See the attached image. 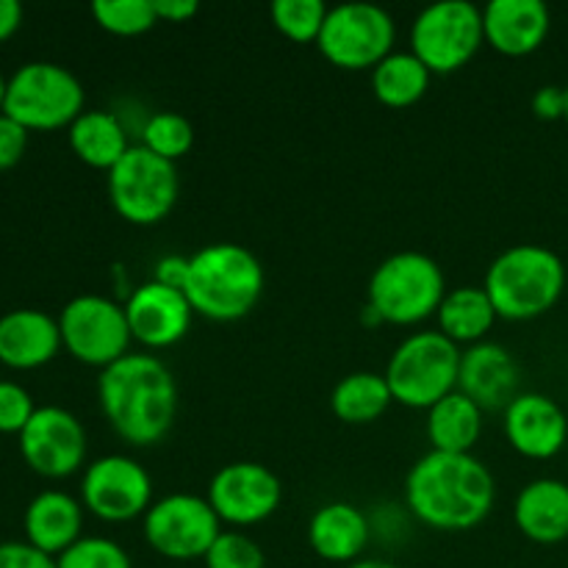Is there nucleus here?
Segmentation results:
<instances>
[{
    "label": "nucleus",
    "instance_id": "14",
    "mask_svg": "<svg viewBox=\"0 0 568 568\" xmlns=\"http://www.w3.org/2000/svg\"><path fill=\"white\" fill-rule=\"evenodd\" d=\"M209 505L220 521L233 527H253L270 519L283 503V486L272 469L255 460L227 464L211 477Z\"/></svg>",
    "mask_w": 568,
    "mask_h": 568
},
{
    "label": "nucleus",
    "instance_id": "36",
    "mask_svg": "<svg viewBox=\"0 0 568 568\" xmlns=\"http://www.w3.org/2000/svg\"><path fill=\"white\" fill-rule=\"evenodd\" d=\"M0 568H55V558L28 541H6L0 544Z\"/></svg>",
    "mask_w": 568,
    "mask_h": 568
},
{
    "label": "nucleus",
    "instance_id": "39",
    "mask_svg": "<svg viewBox=\"0 0 568 568\" xmlns=\"http://www.w3.org/2000/svg\"><path fill=\"white\" fill-rule=\"evenodd\" d=\"M159 22H186L200 11L194 0H153Z\"/></svg>",
    "mask_w": 568,
    "mask_h": 568
},
{
    "label": "nucleus",
    "instance_id": "18",
    "mask_svg": "<svg viewBox=\"0 0 568 568\" xmlns=\"http://www.w3.org/2000/svg\"><path fill=\"white\" fill-rule=\"evenodd\" d=\"M458 392L483 410H505L519 397V366L497 342L471 344L460 355Z\"/></svg>",
    "mask_w": 568,
    "mask_h": 568
},
{
    "label": "nucleus",
    "instance_id": "41",
    "mask_svg": "<svg viewBox=\"0 0 568 568\" xmlns=\"http://www.w3.org/2000/svg\"><path fill=\"white\" fill-rule=\"evenodd\" d=\"M347 568H399L397 564H388V560H377V558H361L355 564H349Z\"/></svg>",
    "mask_w": 568,
    "mask_h": 568
},
{
    "label": "nucleus",
    "instance_id": "30",
    "mask_svg": "<svg viewBox=\"0 0 568 568\" xmlns=\"http://www.w3.org/2000/svg\"><path fill=\"white\" fill-rule=\"evenodd\" d=\"M92 17L114 37H139L159 22L153 0H94Z\"/></svg>",
    "mask_w": 568,
    "mask_h": 568
},
{
    "label": "nucleus",
    "instance_id": "15",
    "mask_svg": "<svg viewBox=\"0 0 568 568\" xmlns=\"http://www.w3.org/2000/svg\"><path fill=\"white\" fill-rule=\"evenodd\" d=\"M17 438L22 460L31 466V471L50 480L75 475L87 460V430L75 414L59 405L37 408Z\"/></svg>",
    "mask_w": 568,
    "mask_h": 568
},
{
    "label": "nucleus",
    "instance_id": "5",
    "mask_svg": "<svg viewBox=\"0 0 568 568\" xmlns=\"http://www.w3.org/2000/svg\"><path fill=\"white\" fill-rule=\"evenodd\" d=\"M447 297V281L436 258L416 250L394 253L372 272L369 311L375 322L388 325H419L438 314Z\"/></svg>",
    "mask_w": 568,
    "mask_h": 568
},
{
    "label": "nucleus",
    "instance_id": "27",
    "mask_svg": "<svg viewBox=\"0 0 568 568\" xmlns=\"http://www.w3.org/2000/svg\"><path fill=\"white\" fill-rule=\"evenodd\" d=\"M433 72L410 50H394L372 70V92L388 109H408L430 89Z\"/></svg>",
    "mask_w": 568,
    "mask_h": 568
},
{
    "label": "nucleus",
    "instance_id": "25",
    "mask_svg": "<svg viewBox=\"0 0 568 568\" xmlns=\"http://www.w3.org/2000/svg\"><path fill=\"white\" fill-rule=\"evenodd\" d=\"M483 414L466 394H447L427 410V442L436 453H471L483 436Z\"/></svg>",
    "mask_w": 568,
    "mask_h": 568
},
{
    "label": "nucleus",
    "instance_id": "32",
    "mask_svg": "<svg viewBox=\"0 0 568 568\" xmlns=\"http://www.w3.org/2000/svg\"><path fill=\"white\" fill-rule=\"evenodd\" d=\"M55 568H133L131 555L111 538L87 536L55 558Z\"/></svg>",
    "mask_w": 568,
    "mask_h": 568
},
{
    "label": "nucleus",
    "instance_id": "10",
    "mask_svg": "<svg viewBox=\"0 0 568 568\" xmlns=\"http://www.w3.org/2000/svg\"><path fill=\"white\" fill-rule=\"evenodd\" d=\"M397 26L386 9L375 3L333 6L325 17L316 48L338 70H375L394 53Z\"/></svg>",
    "mask_w": 568,
    "mask_h": 568
},
{
    "label": "nucleus",
    "instance_id": "43",
    "mask_svg": "<svg viewBox=\"0 0 568 568\" xmlns=\"http://www.w3.org/2000/svg\"><path fill=\"white\" fill-rule=\"evenodd\" d=\"M564 120L568 122V83H566V116H564Z\"/></svg>",
    "mask_w": 568,
    "mask_h": 568
},
{
    "label": "nucleus",
    "instance_id": "16",
    "mask_svg": "<svg viewBox=\"0 0 568 568\" xmlns=\"http://www.w3.org/2000/svg\"><path fill=\"white\" fill-rule=\"evenodd\" d=\"M131 336L150 349H164L181 342L192 327L194 308L181 288L148 281L131 292L125 303Z\"/></svg>",
    "mask_w": 568,
    "mask_h": 568
},
{
    "label": "nucleus",
    "instance_id": "34",
    "mask_svg": "<svg viewBox=\"0 0 568 568\" xmlns=\"http://www.w3.org/2000/svg\"><path fill=\"white\" fill-rule=\"evenodd\" d=\"M33 414H37V405L28 388L14 381H0V433L20 436Z\"/></svg>",
    "mask_w": 568,
    "mask_h": 568
},
{
    "label": "nucleus",
    "instance_id": "29",
    "mask_svg": "<svg viewBox=\"0 0 568 568\" xmlns=\"http://www.w3.org/2000/svg\"><path fill=\"white\" fill-rule=\"evenodd\" d=\"M142 148L175 164L194 148L192 122L178 111H159V114L148 116L142 128Z\"/></svg>",
    "mask_w": 568,
    "mask_h": 568
},
{
    "label": "nucleus",
    "instance_id": "42",
    "mask_svg": "<svg viewBox=\"0 0 568 568\" xmlns=\"http://www.w3.org/2000/svg\"><path fill=\"white\" fill-rule=\"evenodd\" d=\"M6 89H9V78L0 72V114H3V103H6Z\"/></svg>",
    "mask_w": 568,
    "mask_h": 568
},
{
    "label": "nucleus",
    "instance_id": "21",
    "mask_svg": "<svg viewBox=\"0 0 568 568\" xmlns=\"http://www.w3.org/2000/svg\"><path fill=\"white\" fill-rule=\"evenodd\" d=\"M372 538L364 510L349 503H327L311 516L308 544L327 564H355Z\"/></svg>",
    "mask_w": 568,
    "mask_h": 568
},
{
    "label": "nucleus",
    "instance_id": "12",
    "mask_svg": "<svg viewBox=\"0 0 568 568\" xmlns=\"http://www.w3.org/2000/svg\"><path fill=\"white\" fill-rule=\"evenodd\" d=\"M220 532V516L209 499L194 494L161 497L144 514V541L166 560L205 558Z\"/></svg>",
    "mask_w": 568,
    "mask_h": 568
},
{
    "label": "nucleus",
    "instance_id": "19",
    "mask_svg": "<svg viewBox=\"0 0 568 568\" xmlns=\"http://www.w3.org/2000/svg\"><path fill=\"white\" fill-rule=\"evenodd\" d=\"M552 17L541 0H491L483 9L486 42L503 55L536 53L549 37Z\"/></svg>",
    "mask_w": 568,
    "mask_h": 568
},
{
    "label": "nucleus",
    "instance_id": "8",
    "mask_svg": "<svg viewBox=\"0 0 568 568\" xmlns=\"http://www.w3.org/2000/svg\"><path fill=\"white\" fill-rule=\"evenodd\" d=\"M483 42V9L469 0H442L427 6L410 26V53L433 75L458 72L475 59Z\"/></svg>",
    "mask_w": 568,
    "mask_h": 568
},
{
    "label": "nucleus",
    "instance_id": "3",
    "mask_svg": "<svg viewBox=\"0 0 568 568\" xmlns=\"http://www.w3.org/2000/svg\"><path fill=\"white\" fill-rule=\"evenodd\" d=\"M264 283V266L247 247L214 242L189 255L183 294L194 314L211 322H236L258 305Z\"/></svg>",
    "mask_w": 568,
    "mask_h": 568
},
{
    "label": "nucleus",
    "instance_id": "23",
    "mask_svg": "<svg viewBox=\"0 0 568 568\" xmlns=\"http://www.w3.org/2000/svg\"><path fill=\"white\" fill-rule=\"evenodd\" d=\"M514 521L536 544H560L568 538V483L538 477L527 483L514 503Z\"/></svg>",
    "mask_w": 568,
    "mask_h": 568
},
{
    "label": "nucleus",
    "instance_id": "6",
    "mask_svg": "<svg viewBox=\"0 0 568 568\" xmlns=\"http://www.w3.org/2000/svg\"><path fill=\"white\" fill-rule=\"evenodd\" d=\"M460 347L442 331H422L397 344L386 366L394 403L430 410L438 399L458 392Z\"/></svg>",
    "mask_w": 568,
    "mask_h": 568
},
{
    "label": "nucleus",
    "instance_id": "17",
    "mask_svg": "<svg viewBox=\"0 0 568 568\" xmlns=\"http://www.w3.org/2000/svg\"><path fill=\"white\" fill-rule=\"evenodd\" d=\"M503 414L508 444L525 458L549 460L568 447V419L547 394H519Z\"/></svg>",
    "mask_w": 568,
    "mask_h": 568
},
{
    "label": "nucleus",
    "instance_id": "35",
    "mask_svg": "<svg viewBox=\"0 0 568 568\" xmlns=\"http://www.w3.org/2000/svg\"><path fill=\"white\" fill-rule=\"evenodd\" d=\"M28 136H31V131H26L9 114H0V172L20 164L28 150Z\"/></svg>",
    "mask_w": 568,
    "mask_h": 568
},
{
    "label": "nucleus",
    "instance_id": "20",
    "mask_svg": "<svg viewBox=\"0 0 568 568\" xmlns=\"http://www.w3.org/2000/svg\"><path fill=\"white\" fill-rule=\"evenodd\" d=\"M61 349L59 320L37 308H17L0 316V364L9 369H39Z\"/></svg>",
    "mask_w": 568,
    "mask_h": 568
},
{
    "label": "nucleus",
    "instance_id": "31",
    "mask_svg": "<svg viewBox=\"0 0 568 568\" xmlns=\"http://www.w3.org/2000/svg\"><path fill=\"white\" fill-rule=\"evenodd\" d=\"M327 11L331 9L322 0H275L272 3V22L286 39L308 44L320 39Z\"/></svg>",
    "mask_w": 568,
    "mask_h": 568
},
{
    "label": "nucleus",
    "instance_id": "33",
    "mask_svg": "<svg viewBox=\"0 0 568 568\" xmlns=\"http://www.w3.org/2000/svg\"><path fill=\"white\" fill-rule=\"evenodd\" d=\"M205 568H266V555L244 532H220L205 555Z\"/></svg>",
    "mask_w": 568,
    "mask_h": 568
},
{
    "label": "nucleus",
    "instance_id": "38",
    "mask_svg": "<svg viewBox=\"0 0 568 568\" xmlns=\"http://www.w3.org/2000/svg\"><path fill=\"white\" fill-rule=\"evenodd\" d=\"M186 272H189V258L186 255H166L155 264V275L153 281L164 283V286L172 288H181L183 292V283H186Z\"/></svg>",
    "mask_w": 568,
    "mask_h": 568
},
{
    "label": "nucleus",
    "instance_id": "13",
    "mask_svg": "<svg viewBox=\"0 0 568 568\" xmlns=\"http://www.w3.org/2000/svg\"><path fill=\"white\" fill-rule=\"evenodd\" d=\"M81 505L111 525L144 519L153 505V477L128 455H103L83 471Z\"/></svg>",
    "mask_w": 568,
    "mask_h": 568
},
{
    "label": "nucleus",
    "instance_id": "9",
    "mask_svg": "<svg viewBox=\"0 0 568 568\" xmlns=\"http://www.w3.org/2000/svg\"><path fill=\"white\" fill-rule=\"evenodd\" d=\"M181 194V178L172 161L133 144L109 172V200L131 225H155L166 220Z\"/></svg>",
    "mask_w": 568,
    "mask_h": 568
},
{
    "label": "nucleus",
    "instance_id": "26",
    "mask_svg": "<svg viewBox=\"0 0 568 568\" xmlns=\"http://www.w3.org/2000/svg\"><path fill=\"white\" fill-rule=\"evenodd\" d=\"M436 316L438 331L458 347L460 344L471 347V344L486 342V333L497 322V311H494L491 297L483 286H460L447 292Z\"/></svg>",
    "mask_w": 568,
    "mask_h": 568
},
{
    "label": "nucleus",
    "instance_id": "7",
    "mask_svg": "<svg viewBox=\"0 0 568 568\" xmlns=\"http://www.w3.org/2000/svg\"><path fill=\"white\" fill-rule=\"evenodd\" d=\"M87 92L75 72L53 61H28L9 78L3 114L26 131H59L83 114Z\"/></svg>",
    "mask_w": 568,
    "mask_h": 568
},
{
    "label": "nucleus",
    "instance_id": "28",
    "mask_svg": "<svg viewBox=\"0 0 568 568\" xmlns=\"http://www.w3.org/2000/svg\"><path fill=\"white\" fill-rule=\"evenodd\" d=\"M392 403L394 397L386 375H377V372H353L342 377L331 394L333 414L344 425H372L386 414Z\"/></svg>",
    "mask_w": 568,
    "mask_h": 568
},
{
    "label": "nucleus",
    "instance_id": "22",
    "mask_svg": "<svg viewBox=\"0 0 568 568\" xmlns=\"http://www.w3.org/2000/svg\"><path fill=\"white\" fill-rule=\"evenodd\" d=\"M22 527L31 547L59 558L83 538V505L64 491H42L28 503Z\"/></svg>",
    "mask_w": 568,
    "mask_h": 568
},
{
    "label": "nucleus",
    "instance_id": "4",
    "mask_svg": "<svg viewBox=\"0 0 568 568\" xmlns=\"http://www.w3.org/2000/svg\"><path fill=\"white\" fill-rule=\"evenodd\" d=\"M483 288L503 320H536L552 311L564 294V258L541 244H516L491 261Z\"/></svg>",
    "mask_w": 568,
    "mask_h": 568
},
{
    "label": "nucleus",
    "instance_id": "24",
    "mask_svg": "<svg viewBox=\"0 0 568 568\" xmlns=\"http://www.w3.org/2000/svg\"><path fill=\"white\" fill-rule=\"evenodd\" d=\"M67 131H70L67 136H70L72 153L94 170L111 172L133 148L128 142L125 125L114 111L87 109Z\"/></svg>",
    "mask_w": 568,
    "mask_h": 568
},
{
    "label": "nucleus",
    "instance_id": "40",
    "mask_svg": "<svg viewBox=\"0 0 568 568\" xmlns=\"http://www.w3.org/2000/svg\"><path fill=\"white\" fill-rule=\"evenodd\" d=\"M22 26V6L17 0H0V42L14 37Z\"/></svg>",
    "mask_w": 568,
    "mask_h": 568
},
{
    "label": "nucleus",
    "instance_id": "1",
    "mask_svg": "<svg viewBox=\"0 0 568 568\" xmlns=\"http://www.w3.org/2000/svg\"><path fill=\"white\" fill-rule=\"evenodd\" d=\"M497 499L491 469L471 453H430L405 477V505L430 530L464 532L488 519Z\"/></svg>",
    "mask_w": 568,
    "mask_h": 568
},
{
    "label": "nucleus",
    "instance_id": "11",
    "mask_svg": "<svg viewBox=\"0 0 568 568\" xmlns=\"http://www.w3.org/2000/svg\"><path fill=\"white\" fill-rule=\"evenodd\" d=\"M61 347L87 366H105L125 358L131 347V325L125 305L100 294H78L59 314Z\"/></svg>",
    "mask_w": 568,
    "mask_h": 568
},
{
    "label": "nucleus",
    "instance_id": "37",
    "mask_svg": "<svg viewBox=\"0 0 568 568\" xmlns=\"http://www.w3.org/2000/svg\"><path fill=\"white\" fill-rule=\"evenodd\" d=\"M532 111L541 120H564L566 116V87H541L532 94Z\"/></svg>",
    "mask_w": 568,
    "mask_h": 568
},
{
    "label": "nucleus",
    "instance_id": "2",
    "mask_svg": "<svg viewBox=\"0 0 568 568\" xmlns=\"http://www.w3.org/2000/svg\"><path fill=\"white\" fill-rule=\"evenodd\" d=\"M103 416L122 442L153 447L172 430L178 416V383L155 355L128 353L98 377Z\"/></svg>",
    "mask_w": 568,
    "mask_h": 568
}]
</instances>
